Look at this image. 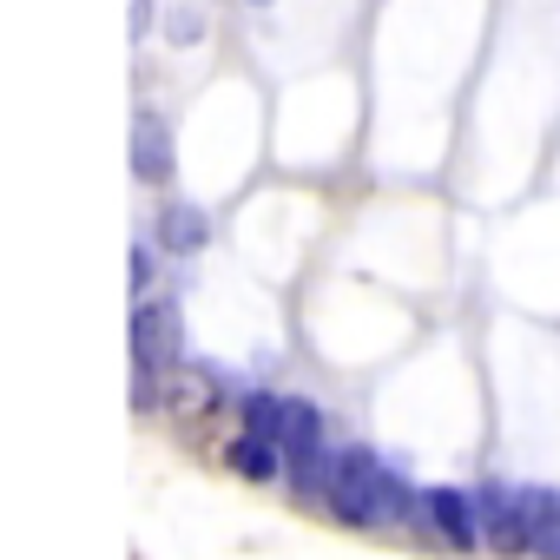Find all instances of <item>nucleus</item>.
I'll return each mask as SVG.
<instances>
[{"mask_svg": "<svg viewBox=\"0 0 560 560\" xmlns=\"http://www.w3.org/2000/svg\"><path fill=\"white\" fill-rule=\"evenodd\" d=\"M330 455H337V448H324V416H317V402H298V396H291V416H284V475H291V488H298V494H317L324 475H330Z\"/></svg>", "mask_w": 560, "mask_h": 560, "instance_id": "nucleus-2", "label": "nucleus"}, {"mask_svg": "<svg viewBox=\"0 0 560 560\" xmlns=\"http://www.w3.org/2000/svg\"><path fill=\"white\" fill-rule=\"evenodd\" d=\"M521 501H527V553L534 560H560V494L521 488Z\"/></svg>", "mask_w": 560, "mask_h": 560, "instance_id": "nucleus-9", "label": "nucleus"}, {"mask_svg": "<svg viewBox=\"0 0 560 560\" xmlns=\"http://www.w3.org/2000/svg\"><path fill=\"white\" fill-rule=\"evenodd\" d=\"M475 508H481V534H488L494 553H527V501H521V488H481Z\"/></svg>", "mask_w": 560, "mask_h": 560, "instance_id": "nucleus-5", "label": "nucleus"}, {"mask_svg": "<svg viewBox=\"0 0 560 560\" xmlns=\"http://www.w3.org/2000/svg\"><path fill=\"white\" fill-rule=\"evenodd\" d=\"M422 514L435 521V534H442L448 547H462V553H475V547H488V534H481V508H475V494H462V488H429V494H422Z\"/></svg>", "mask_w": 560, "mask_h": 560, "instance_id": "nucleus-4", "label": "nucleus"}, {"mask_svg": "<svg viewBox=\"0 0 560 560\" xmlns=\"http://www.w3.org/2000/svg\"><path fill=\"white\" fill-rule=\"evenodd\" d=\"M324 508L343 521V527H389V521H409L416 494L402 475H389L370 448H337L330 455V475H324Z\"/></svg>", "mask_w": 560, "mask_h": 560, "instance_id": "nucleus-1", "label": "nucleus"}, {"mask_svg": "<svg viewBox=\"0 0 560 560\" xmlns=\"http://www.w3.org/2000/svg\"><path fill=\"white\" fill-rule=\"evenodd\" d=\"M159 244H165L172 257L205 250V244H211V211H198V205H185V198H165V205H159Z\"/></svg>", "mask_w": 560, "mask_h": 560, "instance_id": "nucleus-7", "label": "nucleus"}, {"mask_svg": "<svg viewBox=\"0 0 560 560\" xmlns=\"http://www.w3.org/2000/svg\"><path fill=\"white\" fill-rule=\"evenodd\" d=\"M178 159H172V126L159 113H139L132 119V178L139 185H172Z\"/></svg>", "mask_w": 560, "mask_h": 560, "instance_id": "nucleus-6", "label": "nucleus"}, {"mask_svg": "<svg viewBox=\"0 0 560 560\" xmlns=\"http://www.w3.org/2000/svg\"><path fill=\"white\" fill-rule=\"evenodd\" d=\"M159 396H165V409H178V416H191V409H218V383H211L205 370H185V363L159 370Z\"/></svg>", "mask_w": 560, "mask_h": 560, "instance_id": "nucleus-10", "label": "nucleus"}, {"mask_svg": "<svg viewBox=\"0 0 560 560\" xmlns=\"http://www.w3.org/2000/svg\"><path fill=\"white\" fill-rule=\"evenodd\" d=\"M224 462H231V475H244V481H277V475H284V442L244 429V435H231Z\"/></svg>", "mask_w": 560, "mask_h": 560, "instance_id": "nucleus-8", "label": "nucleus"}, {"mask_svg": "<svg viewBox=\"0 0 560 560\" xmlns=\"http://www.w3.org/2000/svg\"><path fill=\"white\" fill-rule=\"evenodd\" d=\"M145 284H152V257H145V244H139V250H132V291L145 298Z\"/></svg>", "mask_w": 560, "mask_h": 560, "instance_id": "nucleus-11", "label": "nucleus"}, {"mask_svg": "<svg viewBox=\"0 0 560 560\" xmlns=\"http://www.w3.org/2000/svg\"><path fill=\"white\" fill-rule=\"evenodd\" d=\"M185 350V324H178V304H139L132 311V363L139 370H172Z\"/></svg>", "mask_w": 560, "mask_h": 560, "instance_id": "nucleus-3", "label": "nucleus"}]
</instances>
